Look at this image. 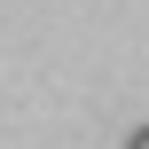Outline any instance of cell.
<instances>
[{
    "instance_id": "6da1fadb",
    "label": "cell",
    "mask_w": 149,
    "mask_h": 149,
    "mask_svg": "<svg viewBox=\"0 0 149 149\" xmlns=\"http://www.w3.org/2000/svg\"><path fill=\"white\" fill-rule=\"evenodd\" d=\"M126 149H149V126H141V134H134V141H126Z\"/></svg>"
}]
</instances>
